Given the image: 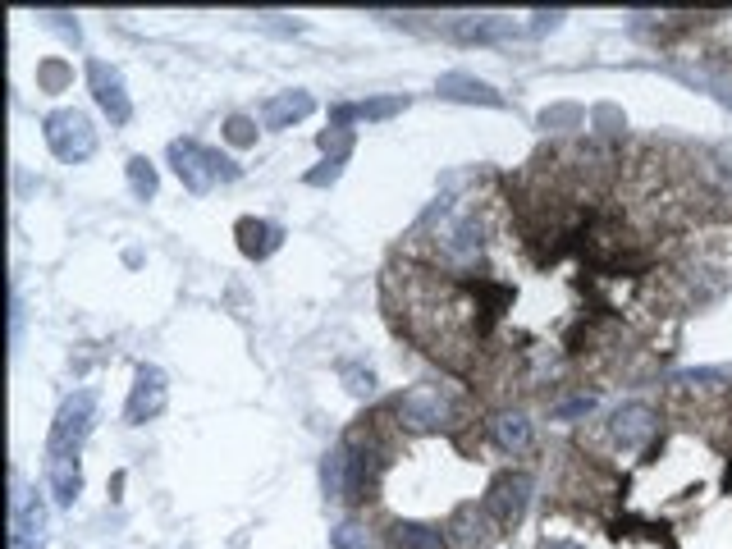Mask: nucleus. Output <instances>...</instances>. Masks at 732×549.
I'll return each instance as SVG.
<instances>
[{"label":"nucleus","instance_id":"nucleus-12","mask_svg":"<svg viewBox=\"0 0 732 549\" xmlns=\"http://www.w3.org/2000/svg\"><path fill=\"white\" fill-rule=\"evenodd\" d=\"M42 545H46V504H42V495H14L10 549H42Z\"/></svg>","mask_w":732,"mask_h":549},{"label":"nucleus","instance_id":"nucleus-6","mask_svg":"<svg viewBox=\"0 0 732 549\" xmlns=\"http://www.w3.org/2000/svg\"><path fill=\"white\" fill-rule=\"evenodd\" d=\"M604 435H609V444H614V449L641 453V449H646V444L659 435V412L650 408V403L632 399V403H623V408H618L614 417L604 421Z\"/></svg>","mask_w":732,"mask_h":549},{"label":"nucleus","instance_id":"nucleus-29","mask_svg":"<svg viewBox=\"0 0 732 549\" xmlns=\"http://www.w3.org/2000/svg\"><path fill=\"white\" fill-rule=\"evenodd\" d=\"M42 78H46V83H60V78H65V69H60V65H46Z\"/></svg>","mask_w":732,"mask_h":549},{"label":"nucleus","instance_id":"nucleus-18","mask_svg":"<svg viewBox=\"0 0 732 549\" xmlns=\"http://www.w3.org/2000/svg\"><path fill=\"white\" fill-rule=\"evenodd\" d=\"M321 490H325V499H334V504H344L348 499V440H339L330 453H325Z\"/></svg>","mask_w":732,"mask_h":549},{"label":"nucleus","instance_id":"nucleus-21","mask_svg":"<svg viewBox=\"0 0 732 549\" xmlns=\"http://www.w3.org/2000/svg\"><path fill=\"white\" fill-rule=\"evenodd\" d=\"M129 188L138 202H151V197H156L161 179H156V165H151L147 156H129Z\"/></svg>","mask_w":732,"mask_h":549},{"label":"nucleus","instance_id":"nucleus-15","mask_svg":"<svg viewBox=\"0 0 732 549\" xmlns=\"http://www.w3.org/2000/svg\"><path fill=\"white\" fill-rule=\"evenodd\" d=\"M46 485H51L55 508H74L83 495V467L78 458H46Z\"/></svg>","mask_w":732,"mask_h":549},{"label":"nucleus","instance_id":"nucleus-26","mask_svg":"<svg viewBox=\"0 0 732 549\" xmlns=\"http://www.w3.org/2000/svg\"><path fill=\"white\" fill-rule=\"evenodd\" d=\"M339 174H344V161H321V170L307 174V183H312V188H325V183H334Z\"/></svg>","mask_w":732,"mask_h":549},{"label":"nucleus","instance_id":"nucleus-7","mask_svg":"<svg viewBox=\"0 0 732 549\" xmlns=\"http://www.w3.org/2000/svg\"><path fill=\"white\" fill-rule=\"evenodd\" d=\"M165 403H170V380H165L161 366L142 362L133 371V389H129V403H124V421L129 426H147L151 417H161Z\"/></svg>","mask_w":732,"mask_h":549},{"label":"nucleus","instance_id":"nucleus-23","mask_svg":"<svg viewBox=\"0 0 732 549\" xmlns=\"http://www.w3.org/2000/svg\"><path fill=\"white\" fill-rule=\"evenodd\" d=\"M225 138L234 142V147H252V142H257V124H252L248 115H229L225 119Z\"/></svg>","mask_w":732,"mask_h":549},{"label":"nucleus","instance_id":"nucleus-3","mask_svg":"<svg viewBox=\"0 0 732 549\" xmlns=\"http://www.w3.org/2000/svg\"><path fill=\"white\" fill-rule=\"evenodd\" d=\"M170 165H174V174H179L183 188L197 193V197H206L216 183H234L238 179V165L229 161V156H220L216 147H202V142H193V138L170 142Z\"/></svg>","mask_w":732,"mask_h":549},{"label":"nucleus","instance_id":"nucleus-22","mask_svg":"<svg viewBox=\"0 0 732 549\" xmlns=\"http://www.w3.org/2000/svg\"><path fill=\"white\" fill-rule=\"evenodd\" d=\"M339 380H344V389L353 399H371L376 394V371L362 362H339Z\"/></svg>","mask_w":732,"mask_h":549},{"label":"nucleus","instance_id":"nucleus-9","mask_svg":"<svg viewBox=\"0 0 732 549\" xmlns=\"http://www.w3.org/2000/svg\"><path fill=\"white\" fill-rule=\"evenodd\" d=\"M499 536V522L490 508H476V504H458L449 517H444V540H449L453 549H485L495 545Z\"/></svg>","mask_w":732,"mask_h":549},{"label":"nucleus","instance_id":"nucleus-5","mask_svg":"<svg viewBox=\"0 0 732 549\" xmlns=\"http://www.w3.org/2000/svg\"><path fill=\"white\" fill-rule=\"evenodd\" d=\"M42 133H46V147L55 151V161L83 165L97 156V129H92V119L74 106L51 110V115L42 119Z\"/></svg>","mask_w":732,"mask_h":549},{"label":"nucleus","instance_id":"nucleus-10","mask_svg":"<svg viewBox=\"0 0 732 549\" xmlns=\"http://www.w3.org/2000/svg\"><path fill=\"white\" fill-rule=\"evenodd\" d=\"M87 87H92V97H97V106L106 110V119L115 124V129H124L133 119V101L129 92H124V78H119L115 65H106V60H87Z\"/></svg>","mask_w":732,"mask_h":549},{"label":"nucleus","instance_id":"nucleus-25","mask_svg":"<svg viewBox=\"0 0 732 549\" xmlns=\"http://www.w3.org/2000/svg\"><path fill=\"white\" fill-rule=\"evenodd\" d=\"M540 124H545V129H563V124H582V110H577V106H554V110H545V115H540Z\"/></svg>","mask_w":732,"mask_h":549},{"label":"nucleus","instance_id":"nucleus-30","mask_svg":"<svg viewBox=\"0 0 732 549\" xmlns=\"http://www.w3.org/2000/svg\"><path fill=\"white\" fill-rule=\"evenodd\" d=\"M545 549H582L577 540H554V545H545Z\"/></svg>","mask_w":732,"mask_h":549},{"label":"nucleus","instance_id":"nucleus-24","mask_svg":"<svg viewBox=\"0 0 732 549\" xmlns=\"http://www.w3.org/2000/svg\"><path fill=\"white\" fill-rule=\"evenodd\" d=\"M591 408H595V394H577V399L559 403V408H554V417H559V421H572V417H591Z\"/></svg>","mask_w":732,"mask_h":549},{"label":"nucleus","instance_id":"nucleus-16","mask_svg":"<svg viewBox=\"0 0 732 549\" xmlns=\"http://www.w3.org/2000/svg\"><path fill=\"white\" fill-rule=\"evenodd\" d=\"M408 110V97H371V101H357V106H334L330 110V124H339V129H348L353 119H362V124H380V119H394Z\"/></svg>","mask_w":732,"mask_h":549},{"label":"nucleus","instance_id":"nucleus-4","mask_svg":"<svg viewBox=\"0 0 732 549\" xmlns=\"http://www.w3.org/2000/svg\"><path fill=\"white\" fill-rule=\"evenodd\" d=\"M92 426H97V389H74L51 421L46 458H78V449L87 444Z\"/></svg>","mask_w":732,"mask_h":549},{"label":"nucleus","instance_id":"nucleus-1","mask_svg":"<svg viewBox=\"0 0 732 549\" xmlns=\"http://www.w3.org/2000/svg\"><path fill=\"white\" fill-rule=\"evenodd\" d=\"M485 220L481 206H440L431 216V248L435 261L449 270H467L485 257Z\"/></svg>","mask_w":732,"mask_h":549},{"label":"nucleus","instance_id":"nucleus-20","mask_svg":"<svg viewBox=\"0 0 732 549\" xmlns=\"http://www.w3.org/2000/svg\"><path fill=\"white\" fill-rule=\"evenodd\" d=\"M330 549H376V536L362 517H344L330 527Z\"/></svg>","mask_w":732,"mask_h":549},{"label":"nucleus","instance_id":"nucleus-13","mask_svg":"<svg viewBox=\"0 0 732 549\" xmlns=\"http://www.w3.org/2000/svg\"><path fill=\"white\" fill-rule=\"evenodd\" d=\"M435 92H440L444 101H467V106H504V97H499L490 83H481V78L472 74H444L440 83H435Z\"/></svg>","mask_w":732,"mask_h":549},{"label":"nucleus","instance_id":"nucleus-17","mask_svg":"<svg viewBox=\"0 0 732 549\" xmlns=\"http://www.w3.org/2000/svg\"><path fill=\"white\" fill-rule=\"evenodd\" d=\"M280 238H284V229L270 225V220H238V248L248 252L252 261L270 257V252L280 248Z\"/></svg>","mask_w":732,"mask_h":549},{"label":"nucleus","instance_id":"nucleus-27","mask_svg":"<svg viewBox=\"0 0 732 549\" xmlns=\"http://www.w3.org/2000/svg\"><path fill=\"white\" fill-rule=\"evenodd\" d=\"M46 23H51L60 37H69V42H78V23H69V14H46Z\"/></svg>","mask_w":732,"mask_h":549},{"label":"nucleus","instance_id":"nucleus-2","mask_svg":"<svg viewBox=\"0 0 732 549\" xmlns=\"http://www.w3.org/2000/svg\"><path fill=\"white\" fill-rule=\"evenodd\" d=\"M389 417L399 421L403 431H449V426L463 421V399L453 394V385L426 380V385L403 389L394 408H389Z\"/></svg>","mask_w":732,"mask_h":549},{"label":"nucleus","instance_id":"nucleus-11","mask_svg":"<svg viewBox=\"0 0 732 549\" xmlns=\"http://www.w3.org/2000/svg\"><path fill=\"white\" fill-rule=\"evenodd\" d=\"M485 435H490V444H495L499 453H508V458H517V453H527L531 444H536L531 417L517 408H499L495 417L485 421Z\"/></svg>","mask_w":732,"mask_h":549},{"label":"nucleus","instance_id":"nucleus-19","mask_svg":"<svg viewBox=\"0 0 732 549\" xmlns=\"http://www.w3.org/2000/svg\"><path fill=\"white\" fill-rule=\"evenodd\" d=\"M394 545L399 549H449V540H444V527H431V522H399L394 527Z\"/></svg>","mask_w":732,"mask_h":549},{"label":"nucleus","instance_id":"nucleus-8","mask_svg":"<svg viewBox=\"0 0 732 549\" xmlns=\"http://www.w3.org/2000/svg\"><path fill=\"white\" fill-rule=\"evenodd\" d=\"M531 490H536V481H531L527 472H499L495 481H490V490H485V508L495 513L499 527H517L522 517H527L531 508Z\"/></svg>","mask_w":732,"mask_h":549},{"label":"nucleus","instance_id":"nucleus-28","mask_svg":"<svg viewBox=\"0 0 732 549\" xmlns=\"http://www.w3.org/2000/svg\"><path fill=\"white\" fill-rule=\"evenodd\" d=\"M531 19H536L531 23V33H549V28H559L563 23V14H531Z\"/></svg>","mask_w":732,"mask_h":549},{"label":"nucleus","instance_id":"nucleus-14","mask_svg":"<svg viewBox=\"0 0 732 549\" xmlns=\"http://www.w3.org/2000/svg\"><path fill=\"white\" fill-rule=\"evenodd\" d=\"M316 110V101H312V92H280V97H270L266 106H261V124L266 129H293L298 119H307Z\"/></svg>","mask_w":732,"mask_h":549}]
</instances>
